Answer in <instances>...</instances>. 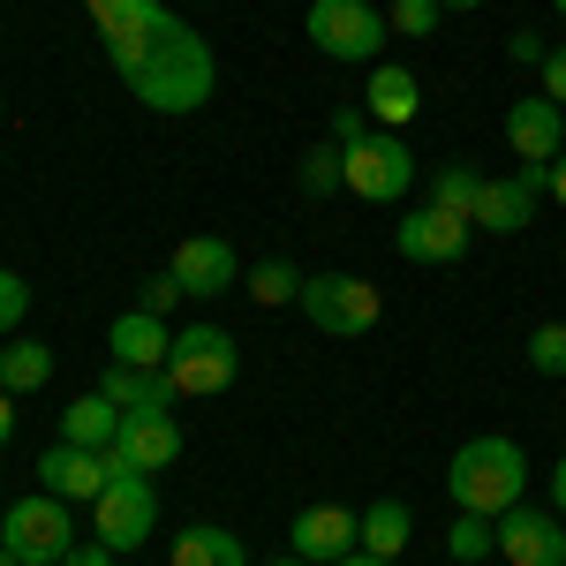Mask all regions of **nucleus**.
<instances>
[{"instance_id": "24", "label": "nucleus", "mask_w": 566, "mask_h": 566, "mask_svg": "<svg viewBox=\"0 0 566 566\" xmlns=\"http://www.w3.org/2000/svg\"><path fill=\"white\" fill-rule=\"evenodd\" d=\"M476 197H483L476 167H438V175H431V205H438V212H453V219L476 227Z\"/></svg>"}, {"instance_id": "11", "label": "nucleus", "mask_w": 566, "mask_h": 566, "mask_svg": "<svg viewBox=\"0 0 566 566\" xmlns=\"http://www.w3.org/2000/svg\"><path fill=\"white\" fill-rule=\"evenodd\" d=\"M499 559L506 566H566V514L559 506H506L499 514Z\"/></svg>"}, {"instance_id": "19", "label": "nucleus", "mask_w": 566, "mask_h": 566, "mask_svg": "<svg viewBox=\"0 0 566 566\" xmlns=\"http://www.w3.org/2000/svg\"><path fill=\"white\" fill-rule=\"evenodd\" d=\"M98 392H106L114 408H175V400H181L167 370H136V363H106Z\"/></svg>"}, {"instance_id": "28", "label": "nucleus", "mask_w": 566, "mask_h": 566, "mask_svg": "<svg viewBox=\"0 0 566 566\" xmlns=\"http://www.w3.org/2000/svg\"><path fill=\"white\" fill-rule=\"evenodd\" d=\"M340 189V144H310L303 151V197H333Z\"/></svg>"}, {"instance_id": "8", "label": "nucleus", "mask_w": 566, "mask_h": 566, "mask_svg": "<svg viewBox=\"0 0 566 566\" xmlns=\"http://www.w3.org/2000/svg\"><path fill=\"white\" fill-rule=\"evenodd\" d=\"M303 31H310V45H317L325 61H378L386 15H378L370 0H310Z\"/></svg>"}, {"instance_id": "13", "label": "nucleus", "mask_w": 566, "mask_h": 566, "mask_svg": "<svg viewBox=\"0 0 566 566\" xmlns=\"http://www.w3.org/2000/svg\"><path fill=\"white\" fill-rule=\"evenodd\" d=\"M469 219H453V212H438V205H423V212H400V227H392V250L408 264H453V258H469Z\"/></svg>"}, {"instance_id": "7", "label": "nucleus", "mask_w": 566, "mask_h": 566, "mask_svg": "<svg viewBox=\"0 0 566 566\" xmlns=\"http://www.w3.org/2000/svg\"><path fill=\"white\" fill-rule=\"evenodd\" d=\"M151 528H159V491H151V476H136V469H122V476L91 499V536L114 544V552H144Z\"/></svg>"}, {"instance_id": "37", "label": "nucleus", "mask_w": 566, "mask_h": 566, "mask_svg": "<svg viewBox=\"0 0 566 566\" xmlns=\"http://www.w3.org/2000/svg\"><path fill=\"white\" fill-rule=\"evenodd\" d=\"M544 189L559 197V212H566V151H559V159H552V181H544Z\"/></svg>"}, {"instance_id": "29", "label": "nucleus", "mask_w": 566, "mask_h": 566, "mask_svg": "<svg viewBox=\"0 0 566 566\" xmlns=\"http://www.w3.org/2000/svg\"><path fill=\"white\" fill-rule=\"evenodd\" d=\"M23 317H31V280L0 264V340H15V333H23Z\"/></svg>"}, {"instance_id": "6", "label": "nucleus", "mask_w": 566, "mask_h": 566, "mask_svg": "<svg viewBox=\"0 0 566 566\" xmlns=\"http://www.w3.org/2000/svg\"><path fill=\"white\" fill-rule=\"evenodd\" d=\"M167 378H175L181 400H205V392H227L242 378V340L227 325H181L175 333V355H167Z\"/></svg>"}, {"instance_id": "42", "label": "nucleus", "mask_w": 566, "mask_h": 566, "mask_svg": "<svg viewBox=\"0 0 566 566\" xmlns=\"http://www.w3.org/2000/svg\"><path fill=\"white\" fill-rule=\"evenodd\" d=\"M0 566H15V559H8V552H0Z\"/></svg>"}, {"instance_id": "9", "label": "nucleus", "mask_w": 566, "mask_h": 566, "mask_svg": "<svg viewBox=\"0 0 566 566\" xmlns=\"http://www.w3.org/2000/svg\"><path fill=\"white\" fill-rule=\"evenodd\" d=\"M114 469H136V476H159L181 461V423L175 408H122V431H114Z\"/></svg>"}, {"instance_id": "4", "label": "nucleus", "mask_w": 566, "mask_h": 566, "mask_svg": "<svg viewBox=\"0 0 566 566\" xmlns=\"http://www.w3.org/2000/svg\"><path fill=\"white\" fill-rule=\"evenodd\" d=\"M76 506L69 499H53V491H31V499H15L8 514H0V552L15 566H61L76 552Z\"/></svg>"}, {"instance_id": "16", "label": "nucleus", "mask_w": 566, "mask_h": 566, "mask_svg": "<svg viewBox=\"0 0 566 566\" xmlns=\"http://www.w3.org/2000/svg\"><path fill=\"white\" fill-rule=\"evenodd\" d=\"M363 114H370L378 129H408V122L423 114V84H416V69L378 61V69H370V91H363Z\"/></svg>"}, {"instance_id": "26", "label": "nucleus", "mask_w": 566, "mask_h": 566, "mask_svg": "<svg viewBox=\"0 0 566 566\" xmlns=\"http://www.w3.org/2000/svg\"><path fill=\"white\" fill-rule=\"evenodd\" d=\"M446 552L461 566H483V559H499V522H483V514H461V522L446 528Z\"/></svg>"}, {"instance_id": "17", "label": "nucleus", "mask_w": 566, "mask_h": 566, "mask_svg": "<svg viewBox=\"0 0 566 566\" xmlns=\"http://www.w3.org/2000/svg\"><path fill=\"white\" fill-rule=\"evenodd\" d=\"M106 355H114V363H136V370H167L175 333H167V317H151V310H122L114 333H106Z\"/></svg>"}, {"instance_id": "38", "label": "nucleus", "mask_w": 566, "mask_h": 566, "mask_svg": "<svg viewBox=\"0 0 566 566\" xmlns=\"http://www.w3.org/2000/svg\"><path fill=\"white\" fill-rule=\"evenodd\" d=\"M333 566H392V559H370V552H348V559H333Z\"/></svg>"}, {"instance_id": "12", "label": "nucleus", "mask_w": 566, "mask_h": 566, "mask_svg": "<svg viewBox=\"0 0 566 566\" xmlns=\"http://www.w3.org/2000/svg\"><path fill=\"white\" fill-rule=\"evenodd\" d=\"M167 272H175V287L189 295V303H219L227 287H242V264H234V250H227L219 234H189V242H175Z\"/></svg>"}, {"instance_id": "27", "label": "nucleus", "mask_w": 566, "mask_h": 566, "mask_svg": "<svg viewBox=\"0 0 566 566\" xmlns=\"http://www.w3.org/2000/svg\"><path fill=\"white\" fill-rule=\"evenodd\" d=\"M528 370H536V378H566V325L559 317L528 333Z\"/></svg>"}, {"instance_id": "5", "label": "nucleus", "mask_w": 566, "mask_h": 566, "mask_svg": "<svg viewBox=\"0 0 566 566\" xmlns=\"http://www.w3.org/2000/svg\"><path fill=\"white\" fill-rule=\"evenodd\" d=\"M317 333H333V340H363V333H378V317H386V295L363 280V272H303V295H295Z\"/></svg>"}, {"instance_id": "40", "label": "nucleus", "mask_w": 566, "mask_h": 566, "mask_svg": "<svg viewBox=\"0 0 566 566\" xmlns=\"http://www.w3.org/2000/svg\"><path fill=\"white\" fill-rule=\"evenodd\" d=\"M272 566H310V559H295V552H287V559H272Z\"/></svg>"}, {"instance_id": "33", "label": "nucleus", "mask_w": 566, "mask_h": 566, "mask_svg": "<svg viewBox=\"0 0 566 566\" xmlns=\"http://www.w3.org/2000/svg\"><path fill=\"white\" fill-rule=\"evenodd\" d=\"M114 559H122L114 544H98V536H76V552H69L61 566H114Z\"/></svg>"}, {"instance_id": "10", "label": "nucleus", "mask_w": 566, "mask_h": 566, "mask_svg": "<svg viewBox=\"0 0 566 566\" xmlns=\"http://www.w3.org/2000/svg\"><path fill=\"white\" fill-rule=\"evenodd\" d=\"M114 476H122V469H114V453H98V446H69V438H53V446L39 453V491L69 499V506H91Z\"/></svg>"}, {"instance_id": "34", "label": "nucleus", "mask_w": 566, "mask_h": 566, "mask_svg": "<svg viewBox=\"0 0 566 566\" xmlns=\"http://www.w3.org/2000/svg\"><path fill=\"white\" fill-rule=\"evenodd\" d=\"M506 53H514L522 69H544V53H552V45L536 39V31H514V45H506Z\"/></svg>"}, {"instance_id": "43", "label": "nucleus", "mask_w": 566, "mask_h": 566, "mask_svg": "<svg viewBox=\"0 0 566 566\" xmlns=\"http://www.w3.org/2000/svg\"><path fill=\"white\" fill-rule=\"evenodd\" d=\"M552 8H559V15H566V0H552Z\"/></svg>"}, {"instance_id": "39", "label": "nucleus", "mask_w": 566, "mask_h": 566, "mask_svg": "<svg viewBox=\"0 0 566 566\" xmlns=\"http://www.w3.org/2000/svg\"><path fill=\"white\" fill-rule=\"evenodd\" d=\"M438 8H453V15H461V8H483V0H438Z\"/></svg>"}, {"instance_id": "22", "label": "nucleus", "mask_w": 566, "mask_h": 566, "mask_svg": "<svg viewBox=\"0 0 566 566\" xmlns=\"http://www.w3.org/2000/svg\"><path fill=\"white\" fill-rule=\"evenodd\" d=\"M408 506H400V499H378V506H370V514H363V536H355V552H370V559H400V552H408Z\"/></svg>"}, {"instance_id": "15", "label": "nucleus", "mask_w": 566, "mask_h": 566, "mask_svg": "<svg viewBox=\"0 0 566 566\" xmlns=\"http://www.w3.org/2000/svg\"><path fill=\"white\" fill-rule=\"evenodd\" d=\"M355 536H363V514H348V506H303L295 522H287V552L310 566H333V559H348L355 552Z\"/></svg>"}, {"instance_id": "14", "label": "nucleus", "mask_w": 566, "mask_h": 566, "mask_svg": "<svg viewBox=\"0 0 566 566\" xmlns=\"http://www.w3.org/2000/svg\"><path fill=\"white\" fill-rule=\"evenodd\" d=\"M506 144L522 167H552L566 151V106H552L544 91L536 98H506Z\"/></svg>"}, {"instance_id": "31", "label": "nucleus", "mask_w": 566, "mask_h": 566, "mask_svg": "<svg viewBox=\"0 0 566 566\" xmlns=\"http://www.w3.org/2000/svg\"><path fill=\"white\" fill-rule=\"evenodd\" d=\"M175 303H189V295L175 287V272H151V280H144V303H136V310H151V317H167Z\"/></svg>"}, {"instance_id": "36", "label": "nucleus", "mask_w": 566, "mask_h": 566, "mask_svg": "<svg viewBox=\"0 0 566 566\" xmlns=\"http://www.w3.org/2000/svg\"><path fill=\"white\" fill-rule=\"evenodd\" d=\"M552 506H559V514H566V453H559V461H552Z\"/></svg>"}, {"instance_id": "23", "label": "nucleus", "mask_w": 566, "mask_h": 566, "mask_svg": "<svg viewBox=\"0 0 566 566\" xmlns=\"http://www.w3.org/2000/svg\"><path fill=\"white\" fill-rule=\"evenodd\" d=\"M45 378H53V348H45V340L23 333L15 348H0V386H8V392H39Z\"/></svg>"}, {"instance_id": "30", "label": "nucleus", "mask_w": 566, "mask_h": 566, "mask_svg": "<svg viewBox=\"0 0 566 566\" xmlns=\"http://www.w3.org/2000/svg\"><path fill=\"white\" fill-rule=\"evenodd\" d=\"M392 31H400V39H431L438 23H446V8H438V0H392V15H386Z\"/></svg>"}, {"instance_id": "35", "label": "nucleus", "mask_w": 566, "mask_h": 566, "mask_svg": "<svg viewBox=\"0 0 566 566\" xmlns=\"http://www.w3.org/2000/svg\"><path fill=\"white\" fill-rule=\"evenodd\" d=\"M8 438H15V392L0 386V446H8Z\"/></svg>"}, {"instance_id": "18", "label": "nucleus", "mask_w": 566, "mask_h": 566, "mask_svg": "<svg viewBox=\"0 0 566 566\" xmlns=\"http://www.w3.org/2000/svg\"><path fill=\"white\" fill-rule=\"evenodd\" d=\"M536 197H544V189H536L528 175H506V181H491V175H483L476 227H483V234H522L528 219H536Z\"/></svg>"}, {"instance_id": "25", "label": "nucleus", "mask_w": 566, "mask_h": 566, "mask_svg": "<svg viewBox=\"0 0 566 566\" xmlns=\"http://www.w3.org/2000/svg\"><path fill=\"white\" fill-rule=\"evenodd\" d=\"M242 295H250L258 310H280V303H295V295H303V272H295L287 258H264L258 272L242 280Z\"/></svg>"}, {"instance_id": "1", "label": "nucleus", "mask_w": 566, "mask_h": 566, "mask_svg": "<svg viewBox=\"0 0 566 566\" xmlns=\"http://www.w3.org/2000/svg\"><path fill=\"white\" fill-rule=\"evenodd\" d=\"M98 45L114 61V76L151 106V114H197L219 91V61L197 23H181L167 0H84Z\"/></svg>"}, {"instance_id": "41", "label": "nucleus", "mask_w": 566, "mask_h": 566, "mask_svg": "<svg viewBox=\"0 0 566 566\" xmlns=\"http://www.w3.org/2000/svg\"><path fill=\"white\" fill-rule=\"evenodd\" d=\"M0 122H8V98H0Z\"/></svg>"}, {"instance_id": "20", "label": "nucleus", "mask_w": 566, "mask_h": 566, "mask_svg": "<svg viewBox=\"0 0 566 566\" xmlns=\"http://www.w3.org/2000/svg\"><path fill=\"white\" fill-rule=\"evenodd\" d=\"M167 566H250V552H242V536H234V528L197 522V528H181V536H175Z\"/></svg>"}, {"instance_id": "21", "label": "nucleus", "mask_w": 566, "mask_h": 566, "mask_svg": "<svg viewBox=\"0 0 566 566\" xmlns=\"http://www.w3.org/2000/svg\"><path fill=\"white\" fill-rule=\"evenodd\" d=\"M114 431H122V408H114L106 392H84V400L61 408V438H69V446H98V453H106Z\"/></svg>"}, {"instance_id": "3", "label": "nucleus", "mask_w": 566, "mask_h": 566, "mask_svg": "<svg viewBox=\"0 0 566 566\" xmlns=\"http://www.w3.org/2000/svg\"><path fill=\"white\" fill-rule=\"evenodd\" d=\"M340 144V189L363 197V205H400L416 189V151L400 144V129H355V136H333Z\"/></svg>"}, {"instance_id": "2", "label": "nucleus", "mask_w": 566, "mask_h": 566, "mask_svg": "<svg viewBox=\"0 0 566 566\" xmlns=\"http://www.w3.org/2000/svg\"><path fill=\"white\" fill-rule=\"evenodd\" d=\"M522 483H528V453L514 438H469L453 461H446V491L461 514H483L499 522L506 506H522Z\"/></svg>"}, {"instance_id": "32", "label": "nucleus", "mask_w": 566, "mask_h": 566, "mask_svg": "<svg viewBox=\"0 0 566 566\" xmlns=\"http://www.w3.org/2000/svg\"><path fill=\"white\" fill-rule=\"evenodd\" d=\"M536 76H544V98H552V106H566V45H552V53H544V69H536Z\"/></svg>"}]
</instances>
